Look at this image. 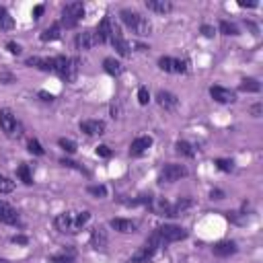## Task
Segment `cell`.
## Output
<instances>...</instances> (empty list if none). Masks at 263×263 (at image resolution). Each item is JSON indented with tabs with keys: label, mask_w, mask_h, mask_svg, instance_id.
Listing matches in <instances>:
<instances>
[{
	"label": "cell",
	"mask_w": 263,
	"mask_h": 263,
	"mask_svg": "<svg viewBox=\"0 0 263 263\" xmlns=\"http://www.w3.org/2000/svg\"><path fill=\"white\" fill-rule=\"evenodd\" d=\"M12 27H14V18L4 6H0V31H10Z\"/></svg>",
	"instance_id": "cell-25"
},
{
	"label": "cell",
	"mask_w": 263,
	"mask_h": 263,
	"mask_svg": "<svg viewBox=\"0 0 263 263\" xmlns=\"http://www.w3.org/2000/svg\"><path fill=\"white\" fill-rule=\"evenodd\" d=\"M101 44H103V40H101V35L97 33V29L80 31V33H76V37H74V46H76V50H80V52H88L92 48L101 46Z\"/></svg>",
	"instance_id": "cell-6"
},
{
	"label": "cell",
	"mask_w": 263,
	"mask_h": 263,
	"mask_svg": "<svg viewBox=\"0 0 263 263\" xmlns=\"http://www.w3.org/2000/svg\"><path fill=\"white\" fill-rule=\"evenodd\" d=\"M214 164H216V168H220L222 173H232L234 171V160H230V158H216Z\"/></svg>",
	"instance_id": "cell-29"
},
{
	"label": "cell",
	"mask_w": 263,
	"mask_h": 263,
	"mask_svg": "<svg viewBox=\"0 0 263 263\" xmlns=\"http://www.w3.org/2000/svg\"><path fill=\"white\" fill-rule=\"evenodd\" d=\"M0 222L8 224V226H16V224H21V216H18V212L12 208L10 204H6L4 200H0Z\"/></svg>",
	"instance_id": "cell-8"
},
{
	"label": "cell",
	"mask_w": 263,
	"mask_h": 263,
	"mask_svg": "<svg viewBox=\"0 0 263 263\" xmlns=\"http://www.w3.org/2000/svg\"><path fill=\"white\" fill-rule=\"evenodd\" d=\"M50 263H76V259H74V251H64L60 255H54L50 257Z\"/></svg>",
	"instance_id": "cell-28"
},
{
	"label": "cell",
	"mask_w": 263,
	"mask_h": 263,
	"mask_svg": "<svg viewBox=\"0 0 263 263\" xmlns=\"http://www.w3.org/2000/svg\"><path fill=\"white\" fill-rule=\"evenodd\" d=\"M95 152H97V156H101V158H109L111 154H114V152H111V148H109V146H105V144L97 146Z\"/></svg>",
	"instance_id": "cell-37"
},
{
	"label": "cell",
	"mask_w": 263,
	"mask_h": 263,
	"mask_svg": "<svg viewBox=\"0 0 263 263\" xmlns=\"http://www.w3.org/2000/svg\"><path fill=\"white\" fill-rule=\"evenodd\" d=\"M6 50H8V54H12V56H21V54H23V48L18 46V44H14V42H8V44H6Z\"/></svg>",
	"instance_id": "cell-38"
},
{
	"label": "cell",
	"mask_w": 263,
	"mask_h": 263,
	"mask_svg": "<svg viewBox=\"0 0 263 263\" xmlns=\"http://www.w3.org/2000/svg\"><path fill=\"white\" fill-rule=\"evenodd\" d=\"M150 146H152V138L150 136H138L134 142L130 144V156H142L144 152H148Z\"/></svg>",
	"instance_id": "cell-15"
},
{
	"label": "cell",
	"mask_w": 263,
	"mask_h": 263,
	"mask_svg": "<svg viewBox=\"0 0 263 263\" xmlns=\"http://www.w3.org/2000/svg\"><path fill=\"white\" fill-rule=\"evenodd\" d=\"M16 175H18V179H21L25 185H33V175H31V168H29L27 162H21V164H18Z\"/></svg>",
	"instance_id": "cell-27"
},
{
	"label": "cell",
	"mask_w": 263,
	"mask_h": 263,
	"mask_svg": "<svg viewBox=\"0 0 263 263\" xmlns=\"http://www.w3.org/2000/svg\"><path fill=\"white\" fill-rule=\"evenodd\" d=\"M156 103L164 109V111H175L177 107H179V97L177 95H173L171 90H158L156 92Z\"/></svg>",
	"instance_id": "cell-12"
},
{
	"label": "cell",
	"mask_w": 263,
	"mask_h": 263,
	"mask_svg": "<svg viewBox=\"0 0 263 263\" xmlns=\"http://www.w3.org/2000/svg\"><path fill=\"white\" fill-rule=\"evenodd\" d=\"M0 80H2V82H4V84H10V82H12V80H14V78H12V76H10V74H2V76H0Z\"/></svg>",
	"instance_id": "cell-45"
},
{
	"label": "cell",
	"mask_w": 263,
	"mask_h": 263,
	"mask_svg": "<svg viewBox=\"0 0 263 263\" xmlns=\"http://www.w3.org/2000/svg\"><path fill=\"white\" fill-rule=\"evenodd\" d=\"M158 251H154L152 247H148V245H142L134 255L130 257V263H150L154 259V255H156Z\"/></svg>",
	"instance_id": "cell-17"
},
{
	"label": "cell",
	"mask_w": 263,
	"mask_h": 263,
	"mask_svg": "<svg viewBox=\"0 0 263 263\" xmlns=\"http://www.w3.org/2000/svg\"><path fill=\"white\" fill-rule=\"evenodd\" d=\"M210 198H212V200H222V198H224V192H220V190H212Z\"/></svg>",
	"instance_id": "cell-44"
},
{
	"label": "cell",
	"mask_w": 263,
	"mask_h": 263,
	"mask_svg": "<svg viewBox=\"0 0 263 263\" xmlns=\"http://www.w3.org/2000/svg\"><path fill=\"white\" fill-rule=\"evenodd\" d=\"M146 8L156 14H168L173 10V2L171 0H146Z\"/></svg>",
	"instance_id": "cell-18"
},
{
	"label": "cell",
	"mask_w": 263,
	"mask_h": 263,
	"mask_svg": "<svg viewBox=\"0 0 263 263\" xmlns=\"http://www.w3.org/2000/svg\"><path fill=\"white\" fill-rule=\"evenodd\" d=\"M10 192H14V181L0 175V194H10Z\"/></svg>",
	"instance_id": "cell-32"
},
{
	"label": "cell",
	"mask_w": 263,
	"mask_h": 263,
	"mask_svg": "<svg viewBox=\"0 0 263 263\" xmlns=\"http://www.w3.org/2000/svg\"><path fill=\"white\" fill-rule=\"evenodd\" d=\"M240 6H249V8H253V6H257V2H238Z\"/></svg>",
	"instance_id": "cell-46"
},
{
	"label": "cell",
	"mask_w": 263,
	"mask_h": 263,
	"mask_svg": "<svg viewBox=\"0 0 263 263\" xmlns=\"http://www.w3.org/2000/svg\"><path fill=\"white\" fill-rule=\"evenodd\" d=\"M158 68L162 72H168V74H187V72H190V62L171 58V56H160V58H158Z\"/></svg>",
	"instance_id": "cell-7"
},
{
	"label": "cell",
	"mask_w": 263,
	"mask_h": 263,
	"mask_svg": "<svg viewBox=\"0 0 263 263\" xmlns=\"http://www.w3.org/2000/svg\"><path fill=\"white\" fill-rule=\"evenodd\" d=\"M0 130H2L8 138H21L23 136V128L16 122V116L10 109H0Z\"/></svg>",
	"instance_id": "cell-4"
},
{
	"label": "cell",
	"mask_w": 263,
	"mask_h": 263,
	"mask_svg": "<svg viewBox=\"0 0 263 263\" xmlns=\"http://www.w3.org/2000/svg\"><path fill=\"white\" fill-rule=\"evenodd\" d=\"M60 164H64V166H68V168H76V171H80V173H84V175H86V168H84V166H80L78 162L70 160V158H60Z\"/></svg>",
	"instance_id": "cell-35"
},
{
	"label": "cell",
	"mask_w": 263,
	"mask_h": 263,
	"mask_svg": "<svg viewBox=\"0 0 263 263\" xmlns=\"http://www.w3.org/2000/svg\"><path fill=\"white\" fill-rule=\"evenodd\" d=\"M78 70H80V60L78 58H68V66H66V74H64V82H74L78 78Z\"/></svg>",
	"instance_id": "cell-20"
},
{
	"label": "cell",
	"mask_w": 263,
	"mask_h": 263,
	"mask_svg": "<svg viewBox=\"0 0 263 263\" xmlns=\"http://www.w3.org/2000/svg\"><path fill=\"white\" fill-rule=\"evenodd\" d=\"M58 146L64 150V152H68V154L76 152V142H72V140H68V138H60V140H58Z\"/></svg>",
	"instance_id": "cell-33"
},
{
	"label": "cell",
	"mask_w": 263,
	"mask_h": 263,
	"mask_svg": "<svg viewBox=\"0 0 263 263\" xmlns=\"http://www.w3.org/2000/svg\"><path fill=\"white\" fill-rule=\"evenodd\" d=\"M148 101H150L148 88H146V86H140V88H138V103H140V105H148Z\"/></svg>",
	"instance_id": "cell-36"
},
{
	"label": "cell",
	"mask_w": 263,
	"mask_h": 263,
	"mask_svg": "<svg viewBox=\"0 0 263 263\" xmlns=\"http://www.w3.org/2000/svg\"><path fill=\"white\" fill-rule=\"evenodd\" d=\"M200 31H202V35H204V37H208V40H212V37L216 35V29H214L212 25H202V29H200Z\"/></svg>",
	"instance_id": "cell-39"
},
{
	"label": "cell",
	"mask_w": 263,
	"mask_h": 263,
	"mask_svg": "<svg viewBox=\"0 0 263 263\" xmlns=\"http://www.w3.org/2000/svg\"><path fill=\"white\" fill-rule=\"evenodd\" d=\"M82 18H84V4L82 2H68L62 8L60 25H62V29H74V27H78Z\"/></svg>",
	"instance_id": "cell-3"
},
{
	"label": "cell",
	"mask_w": 263,
	"mask_h": 263,
	"mask_svg": "<svg viewBox=\"0 0 263 263\" xmlns=\"http://www.w3.org/2000/svg\"><path fill=\"white\" fill-rule=\"evenodd\" d=\"M42 14H44V4H37V6L33 8V16H35V18H40Z\"/></svg>",
	"instance_id": "cell-43"
},
{
	"label": "cell",
	"mask_w": 263,
	"mask_h": 263,
	"mask_svg": "<svg viewBox=\"0 0 263 263\" xmlns=\"http://www.w3.org/2000/svg\"><path fill=\"white\" fill-rule=\"evenodd\" d=\"M220 33L222 35H238V27L230 21H220Z\"/></svg>",
	"instance_id": "cell-31"
},
{
	"label": "cell",
	"mask_w": 263,
	"mask_h": 263,
	"mask_svg": "<svg viewBox=\"0 0 263 263\" xmlns=\"http://www.w3.org/2000/svg\"><path fill=\"white\" fill-rule=\"evenodd\" d=\"M103 70L109 74V76H120V74L124 72V66L116 58H105L103 60Z\"/></svg>",
	"instance_id": "cell-22"
},
{
	"label": "cell",
	"mask_w": 263,
	"mask_h": 263,
	"mask_svg": "<svg viewBox=\"0 0 263 263\" xmlns=\"http://www.w3.org/2000/svg\"><path fill=\"white\" fill-rule=\"evenodd\" d=\"M261 114H263V105H261V103H255V105L251 107V116H253V118H261Z\"/></svg>",
	"instance_id": "cell-42"
},
{
	"label": "cell",
	"mask_w": 263,
	"mask_h": 263,
	"mask_svg": "<svg viewBox=\"0 0 263 263\" xmlns=\"http://www.w3.org/2000/svg\"><path fill=\"white\" fill-rule=\"evenodd\" d=\"M187 236H190V232H187L183 226H177V224H162V226H156L152 232H150V236L146 238L144 245L152 247L154 251H160L162 247L185 240Z\"/></svg>",
	"instance_id": "cell-1"
},
{
	"label": "cell",
	"mask_w": 263,
	"mask_h": 263,
	"mask_svg": "<svg viewBox=\"0 0 263 263\" xmlns=\"http://www.w3.org/2000/svg\"><path fill=\"white\" fill-rule=\"evenodd\" d=\"M236 251H238V247H236L234 240H220V242H216V245L212 247L214 257H220V259H226V257L234 255Z\"/></svg>",
	"instance_id": "cell-14"
},
{
	"label": "cell",
	"mask_w": 263,
	"mask_h": 263,
	"mask_svg": "<svg viewBox=\"0 0 263 263\" xmlns=\"http://www.w3.org/2000/svg\"><path fill=\"white\" fill-rule=\"evenodd\" d=\"M105 130H107V126L101 120H84V122H80V132L86 134V136H103Z\"/></svg>",
	"instance_id": "cell-10"
},
{
	"label": "cell",
	"mask_w": 263,
	"mask_h": 263,
	"mask_svg": "<svg viewBox=\"0 0 263 263\" xmlns=\"http://www.w3.org/2000/svg\"><path fill=\"white\" fill-rule=\"evenodd\" d=\"M0 263H12V261H8V259H4V257H0Z\"/></svg>",
	"instance_id": "cell-47"
},
{
	"label": "cell",
	"mask_w": 263,
	"mask_h": 263,
	"mask_svg": "<svg viewBox=\"0 0 263 263\" xmlns=\"http://www.w3.org/2000/svg\"><path fill=\"white\" fill-rule=\"evenodd\" d=\"M238 90L242 92H259L261 90V82L257 78H242L238 84Z\"/></svg>",
	"instance_id": "cell-26"
},
{
	"label": "cell",
	"mask_w": 263,
	"mask_h": 263,
	"mask_svg": "<svg viewBox=\"0 0 263 263\" xmlns=\"http://www.w3.org/2000/svg\"><path fill=\"white\" fill-rule=\"evenodd\" d=\"M175 150H177V154H181V156H185V158H194V156L198 154L196 146L190 144V142H185V140H179V142L175 144Z\"/></svg>",
	"instance_id": "cell-23"
},
{
	"label": "cell",
	"mask_w": 263,
	"mask_h": 263,
	"mask_svg": "<svg viewBox=\"0 0 263 263\" xmlns=\"http://www.w3.org/2000/svg\"><path fill=\"white\" fill-rule=\"evenodd\" d=\"M109 226L118 232H122V234H132V232L138 230V222L130 220V218H114L109 222Z\"/></svg>",
	"instance_id": "cell-13"
},
{
	"label": "cell",
	"mask_w": 263,
	"mask_h": 263,
	"mask_svg": "<svg viewBox=\"0 0 263 263\" xmlns=\"http://www.w3.org/2000/svg\"><path fill=\"white\" fill-rule=\"evenodd\" d=\"M111 46L116 48V52L122 56V58H130V56H132V46L128 44L126 37H118V40L111 42Z\"/></svg>",
	"instance_id": "cell-24"
},
{
	"label": "cell",
	"mask_w": 263,
	"mask_h": 263,
	"mask_svg": "<svg viewBox=\"0 0 263 263\" xmlns=\"http://www.w3.org/2000/svg\"><path fill=\"white\" fill-rule=\"evenodd\" d=\"M90 220V212L82 210V212H62L54 218V226L62 234H76L80 232Z\"/></svg>",
	"instance_id": "cell-2"
},
{
	"label": "cell",
	"mask_w": 263,
	"mask_h": 263,
	"mask_svg": "<svg viewBox=\"0 0 263 263\" xmlns=\"http://www.w3.org/2000/svg\"><path fill=\"white\" fill-rule=\"evenodd\" d=\"M210 97L216 101V103H222V105H228V103H234L236 101V95L234 90L230 88H224V86H210Z\"/></svg>",
	"instance_id": "cell-9"
},
{
	"label": "cell",
	"mask_w": 263,
	"mask_h": 263,
	"mask_svg": "<svg viewBox=\"0 0 263 263\" xmlns=\"http://www.w3.org/2000/svg\"><path fill=\"white\" fill-rule=\"evenodd\" d=\"M192 206H194V200H192V198H181V200H177L173 206H168V210H166L164 216H171V218L181 216V214H185L187 210H190Z\"/></svg>",
	"instance_id": "cell-16"
},
{
	"label": "cell",
	"mask_w": 263,
	"mask_h": 263,
	"mask_svg": "<svg viewBox=\"0 0 263 263\" xmlns=\"http://www.w3.org/2000/svg\"><path fill=\"white\" fill-rule=\"evenodd\" d=\"M27 150H29L31 154H35V156H44V154H46L44 146L40 144V140H35V138H31V140L27 142Z\"/></svg>",
	"instance_id": "cell-30"
},
{
	"label": "cell",
	"mask_w": 263,
	"mask_h": 263,
	"mask_svg": "<svg viewBox=\"0 0 263 263\" xmlns=\"http://www.w3.org/2000/svg\"><path fill=\"white\" fill-rule=\"evenodd\" d=\"M187 175H190V171H187L185 164H177V162H168L160 168L158 173V183L164 185V183H175V181H181L185 179Z\"/></svg>",
	"instance_id": "cell-5"
},
{
	"label": "cell",
	"mask_w": 263,
	"mask_h": 263,
	"mask_svg": "<svg viewBox=\"0 0 263 263\" xmlns=\"http://www.w3.org/2000/svg\"><path fill=\"white\" fill-rule=\"evenodd\" d=\"M10 240L14 242V245H27V242H29V236H25V234H14Z\"/></svg>",
	"instance_id": "cell-41"
},
{
	"label": "cell",
	"mask_w": 263,
	"mask_h": 263,
	"mask_svg": "<svg viewBox=\"0 0 263 263\" xmlns=\"http://www.w3.org/2000/svg\"><path fill=\"white\" fill-rule=\"evenodd\" d=\"M86 192L95 198H107V187L105 185H88Z\"/></svg>",
	"instance_id": "cell-34"
},
{
	"label": "cell",
	"mask_w": 263,
	"mask_h": 263,
	"mask_svg": "<svg viewBox=\"0 0 263 263\" xmlns=\"http://www.w3.org/2000/svg\"><path fill=\"white\" fill-rule=\"evenodd\" d=\"M37 95H40V99L46 101V103H54V101H56V97L52 95V92H48V90H40Z\"/></svg>",
	"instance_id": "cell-40"
},
{
	"label": "cell",
	"mask_w": 263,
	"mask_h": 263,
	"mask_svg": "<svg viewBox=\"0 0 263 263\" xmlns=\"http://www.w3.org/2000/svg\"><path fill=\"white\" fill-rule=\"evenodd\" d=\"M132 31H134L136 35H140V37H146V35L152 33V23H150V18H148V16L138 14L136 23L132 25Z\"/></svg>",
	"instance_id": "cell-19"
},
{
	"label": "cell",
	"mask_w": 263,
	"mask_h": 263,
	"mask_svg": "<svg viewBox=\"0 0 263 263\" xmlns=\"http://www.w3.org/2000/svg\"><path fill=\"white\" fill-rule=\"evenodd\" d=\"M109 245V236H107V230L103 226H95L90 232V247L95 251H105Z\"/></svg>",
	"instance_id": "cell-11"
},
{
	"label": "cell",
	"mask_w": 263,
	"mask_h": 263,
	"mask_svg": "<svg viewBox=\"0 0 263 263\" xmlns=\"http://www.w3.org/2000/svg\"><path fill=\"white\" fill-rule=\"evenodd\" d=\"M62 37V25L60 23H52L44 33H42V42H58Z\"/></svg>",
	"instance_id": "cell-21"
}]
</instances>
